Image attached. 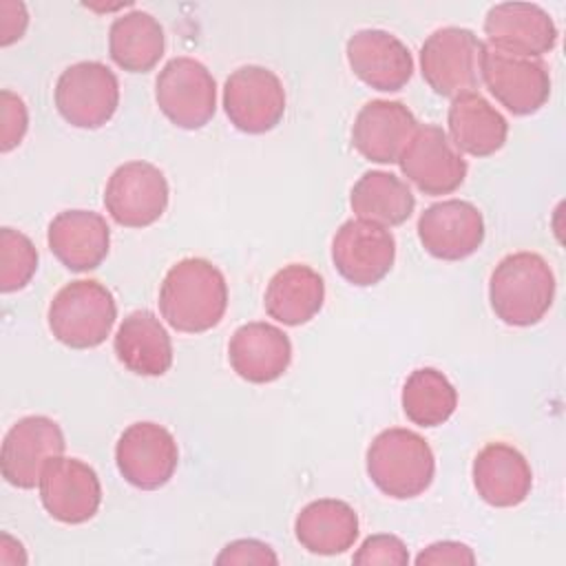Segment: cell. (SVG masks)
<instances>
[{"label": "cell", "instance_id": "1", "mask_svg": "<svg viewBox=\"0 0 566 566\" xmlns=\"http://www.w3.org/2000/svg\"><path fill=\"white\" fill-rule=\"evenodd\" d=\"M228 307V283L217 265L201 256L177 261L159 287V312L166 323L186 334L217 327Z\"/></svg>", "mask_w": 566, "mask_h": 566}, {"label": "cell", "instance_id": "13", "mask_svg": "<svg viewBox=\"0 0 566 566\" xmlns=\"http://www.w3.org/2000/svg\"><path fill=\"white\" fill-rule=\"evenodd\" d=\"M398 164L402 175L424 195H449L458 190L467 177L464 157L436 124L416 128Z\"/></svg>", "mask_w": 566, "mask_h": 566}, {"label": "cell", "instance_id": "30", "mask_svg": "<svg viewBox=\"0 0 566 566\" xmlns=\"http://www.w3.org/2000/svg\"><path fill=\"white\" fill-rule=\"evenodd\" d=\"M38 270V250L27 234L13 228L0 230V290H22Z\"/></svg>", "mask_w": 566, "mask_h": 566}, {"label": "cell", "instance_id": "12", "mask_svg": "<svg viewBox=\"0 0 566 566\" xmlns=\"http://www.w3.org/2000/svg\"><path fill=\"white\" fill-rule=\"evenodd\" d=\"M332 261L338 274L352 285H376L389 274L396 261V239L378 223L349 219L332 239Z\"/></svg>", "mask_w": 566, "mask_h": 566}, {"label": "cell", "instance_id": "22", "mask_svg": "<svg viewBox=\"0 0 566 566\" xmlns=\"http://www.w3.org/2000/svg\"><path fill=\"white\" fill-rule=\"evenodd\" d=\"M473 486L478 495L497 509L522 504L533 486L526 458L506 442H491L473 460Z\"/></svg>", "mask_w": 566, "mask_h": 566}, {"label": "cell", "instance_id": "18", "mask_svg": "<svg viewBox=\"0 0 566 566\" xmlns=\"http://www.w3.org/2000/svg\"><path fill=\"white\" fill-rule=\"evenodd\" d=\"M349 69L367 86L396 93L413 75V57L402 40L382 29H360L345 46Z\"/></svg>", "mask_w": 566, "mask_h": 566}, {"label": "cell", "instance_id": "4", "mask_svg": "<svg viewBox=\"0 0 566 566\" xmlns=\"http://www.w3.org/2000/svg\"><path fill=\"white\" fill-rule=\"evenodd\" d=\"M51 334L71 349H93L106 340L117 318V303L95 279L66 283L49 305Z\"/></svg>", "mask_w": 566, "mask_h": 566}, {"label": "cell", "instance_id": "16", "mask_svg": "<svg viewBox=\"0 0 566 566\" xmlns=\"http://www.w3.org/2000/svg\"><path fill=\"white\" fill-rule=\"evenodd\" d=\"M484 35L491 49L520 57H539L557 44L553 18L533 2H500L491 7L484 18Z\"/></svg>", "mask_w": 566, "mask_h": 566}, {"label": "cell", "instance_id": "19", "mask_svg": "<svg viewBox=\"0 0 566 566\" xmlns=\"http://www.w3.org/2000/svg\"><path fill=\"white\" fill-rule=\"evenodd\" d=\"M418 128L413 113L394 99L367 102L352 126L354 148L374 164H396Z\"/></svg>", "mask_w": 566, "mask_h": 566}, {"label": "cell", "instance_id": "21", "mask_svg": "<svg viewBox=\"0 0 566 566\" xmlns=\"http://www.w3.org/2000/svg\"><path fill=\"white\" fill-rule=\"evenodd\" d=\"M53 256L71 272L95 270L108 254L111 228L93 210H64L53 217L46 230Z\"/></svg>", "mask_w": 566, "mask_h": 566}, {"label": "cell", "instance_id": "9", "mask_svg": "<svg viewBox=\"0 0 566 566\" xmlns=\"http://www.w3.org/2000/svg\"><path fill=\"white\" fill-rule=\"evenodd\" d=\"M104 206L111 219L124 228L155 223L168 206V181L148 161H126L113 170L104 188Z\"/></svg>", "mask_w": 566, "mask_h": 566}, {"label": "cell", "instance_id": "24", "mask_svg": "<svg viewBox=\"0 0 566 566\" xmlns=\"http://www.w3.org/2000/svg\"><path fill=\"white\" fill-rule=\"evenodd\" d=\"M451 144L473 157L497 153L509 135V122L480 93H467L451 102L449 115Z\"/></svg>", "mask_w": 566, "mask_h": 566}, {"label": "cell", "instance_id": "2", "mask_svg": "<svg viewBox=\"0 0 566 566\" xmlns=\"http://www.w3.org/2000/svg\"><path fill=\"white\" fill-rule=\"evenodd\" d=\"M555 298V274L535 252L504 256L489 279V301L495 316L513 327L539 323Z\"/></svg>", "mask_w": 566, "mask_h": 566}, {"label": "cell", "instance_id": "10", "mask_svg": "<svg viewBox=\"0 0 566 566\" xmlns=\"http://www.w3.org/2000/svg\"><path fill=\"white\" fill-rule=\"evenodd\" d=\"M480 77L513 115H533L551 97V73L539 57H520L484 46Z\"/></svg>", "mask_w": 566, "mask_h": 566}, {"label": "cell", "instance_id": "6", "mask_svg": "<svg viewBox=\"0 0 566 566\" xmlns=\"http://www.w3.org/2000/svg\"><path fill=\"white\" fill-rule=\"evenodd\" d=\"M159 111L179 128H203L217 111V82L195 57L179 55L164 64L155 80Z\"/></svg>", "mask_w": 566, "mask_h": 566}, {"label": "cell", "instance_id": "26", "mask_svg": "<svg viewBox=\"0 0 566 566\" xmlns=\"http://www.w3.org/2000/svg\"><path fill=\"white\" fill-rule=\"evenodd\" d=\"M294 535L314 555H340L358 537V515L343 500H314L296 515Z\"/></svg>", "mask_w": 566, "mask_h": 566}, {"label": "cell", "instance_id": "14", "mask_svg": "<svg viewBox=\"0 0 566 566\" xmlns=\"http://www.w3.org/2000/svg\"><path fill=\"white\" fill-rule=\"evenodd\" d=\"M64 447V433L55 420L46 416H24L2 440V478L15 489H33L40 484L46 462L62 455Z\"/></svg>", "mask_w": 566, "mask_h": 566}, {"label": "cell", "instance_id": "29", "mask_svg": "<svg viewBox=\"0 0 566 566\" xmlns=\"http://www.w3.org/2000/svg\"><path fill=\"white\" fill-rule=\"evenodd\" d=\"M402 411L418 427H438L447 422L458 407V391L451 380L433 369H413L402 387Z\"/></svg>", "mask_w": 566, "mask_h": 566}, {"label": "cell", "instance_id": "23", "mask_svg": "<svg viewBox=\"0 0 566 566\" xmlns=\"http://www.w3.org/2000/svg\"><path fill=\"white\" fill-rule=\"evenodd\" d=\"M113 349L117 360L137 376H164L172 365L170 336L148 310H135L119 323Z\"/></svg>", "mask_w": 566, "mask_h": 566}, {"label": "cell", "instance_id": "27", "mask_svg": "<svg viewBox=\"0 0 566 566\" xmlns=\"http://www.w3.org/2000/svg\"><path fill=\"white\" fill-rule=\"evenodd\" d=\"M166 35L157 18L146 11H130L113 20L108 29L111 60L128 73H146L164 55Z\"/></svg>", "mask_w": 566, "mask_h": 566}, {"label": "cell", "instance_id": "33", "mask_svg": "<svg viewBox=\"0 0 566 566\" xmlns=\"http://www.w3.org/2000/svg\"><path fill=\"white\" fill-rule=\"evenodd\" d=\"M217 564H279V557L265 542L234 539L217 555Z\"/></svg>", "mask_w": 566, "mask_h": 566}, {"label": "cell", "instance_id": "3", "mask_svg": "<svg viewBox=\"0 0 566 566\" xmlns=\"http://www.w3.org/2000/svg\"><path fill=\"white\" fill-rule=\"evenodd\" d=\"M436 458L429 442L402 427L380 431L367 449V475L394 500H409L429 489Z\"/></svg>", "mask_w": 566, "mask_h": 566}, {"label": "cell", "instance_id": "15", "mask_svg": "<svg viewBox=\"0 0 566 566\" xmlns=\"http://www.w3.org/2000/svg\"><path fill=\"white\" fill-rule=\"evenodd\" d=\"M38 486L42 506L62 524H84L102 504V484L95 469L77 458L57 455L49 460Z\"/></svg>", "mask_w": 566, "mask_h": 566}, {"label": "cell", "instance_id": "17", "mask_svg": "<svg viewBox=\"0 0 566 566\" xmlns=\"http://www.w3.org/2000/svg\"><path fill=\"white\" fill-rule=\"evenodd\" d=\"M418 239L431 256L462 261L484 241L482 212L462 199L431 203L418 217Z\"/></svg>", "mask_w": 566, "mask_h": 566}, {"label": "cell", "instance_id": "8", "mask_svg": "<svg viewBox=\"0 0 566 566\" xmlns=\"http://www.w3.org/2000/svg\"><path fill=\"white\" fill-rule=\"evenodd\" d=\"M223 111L230 124L241 133H268L279 126L285 115L283 84L265 66H239L226 80Z\"/></svg>", "mask_w": 566, "mask_h": 566}, {"label": "cell", "instance_id": "28", "mask_svg": "<svg viewBox=\"0 0 566 566\" xmlns=\"http://www.w3.org/2000/svg\"><path fill=\"white\" fill-rule=\"evenodd\" d=\"M349 206L358 219L391 228L411 217L416 197L400 177L385 170H367L354 184Z\"/></svg>", "mask_w": 566, "mask_h": 566}, {"label": "cell", "instance_id": "11", "mask_svg": "<svg viewBox=\"0 0 566 566\" xmlns=\"http://www.w3.org/2000/svg\"><path fill=\"white\" fill-rule=\"evenodd\" d=\"M179 462L172 433L157 422H133L115 444V464L122 478L142 491L164 486Z\"/></svg>", "mask_w": 566, "mask_h": 566}, {"label": "cell", "instance_id": "25", "mask_svg": "<svg viewBox=\"0 0 566 566\" xmlns=\"http://www.w3.org/2000/svg\"><path fill=\"white\" fill-rule=\"evenodd\" d=\"M325 301L323 276L303 263L281 268L268 283L263 305L270 318L296 327L312 321Z\"/></svg>", "mask_w": 566, "mask_h": 566}, {"label": "cell", "instance_id": "31", "mask_svg": "<svg viewBox=\"0 0 566 566\" xmlns=\"http://www.w3.org/2000/svg\"><path fill=\"white\" fill-rule=\"evenodd\" d=\"M0 150L9 153L15 146H20L22 137L27 135L29 113L22 97L7 88L0 93Z\"/></svg>", "mask_w": 566, "mask_h": 566}, {"label": "cell", "instance_id": "32", "mask_svg": "<svg viewBox=\"0 0 566 566\" xmlns=\"http://www.w3.org/2000/svg\"><path fill=\"white\" fill-rule=\"evenodd\" d=\"M354 564H407L409 562V553H407V546L400 537L396 535H371L367 537L360 548L354 553L352 557Z\"/></svg>", "mask_w": 566, "mask_h": 566}, {"label": "cell", "instance_id": "5", "mask_svg": "<svg viewBox=\"0 0 566 566\" xmlns=\"http://www.w3.org/2000/svg\"><path fill=\"white\" fill-rule=\"evenodd\" d=\"M484 42L464 27H442L420 46L422 80L442 97L475 93Z\"/></svg>", "mask_w": 566, "mask_h": 566}, {"label": "cell", "instance_id": "20", "mask_svg": "<svg viewBox=\"0 0 566 566\" xmlns=\"http://www.w3.org/2000/svg\"><path fill=\"white\" fill-rule=\"evenodd\" d=\"M228 360L237 376L248 382H274L292 363V343L276 325L245 323L230 338Z\"/></svg>", "mask_w": 566, "mask_h": 566}, {"label": "cell", "instance_id": "7", "mask_svg": "<svg viewBox=\"0 0 566 566\" xmlns=\"http://www.w3.org/2000/svg\"><path fill=\"white\" fill-rule=\"evenodd\" d=\"M117 104V75L102 62H75L55 82V108L75 128L104 126L115 115Z\"/></svg>", "mask_w": 566, "mask_h": 566}, {"label": "cell", "instance_id": "34", "mask_svg": "<svg viewBox=\"0 0 566 566\" xmlns=\"http://www.w3.org/2000/svg\"><path fill=\"white\" fill-rule=\"evenodd\" d=\"M416 564L418 566H422V564H475V555L467 544L444 539V542L429 544L416 557Z\"/></svg>", "mask_w": 566, "mask_h": 566}, {"label": "cell", "instance_id": "35", "mask_svg": "<svg viewBox=\"0 0 566 566\" xmlns=\"http://www.w3.org/2000/svg\"><path fill=\"white\" fill-rule=\"evenodd\" d=\"M29 24V15L22 2H0V44L9 46L20 40Z\"/></svg>", "mask_w": 566, "mask_h": 566}]
</instances>
